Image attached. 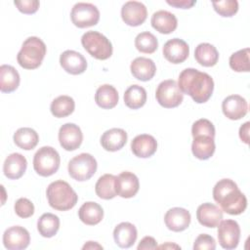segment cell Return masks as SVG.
<instances>
[{"label":"cell","mask_w":250,"mask_h":250,"mask_svg":"<svg viewBox=\"0 0 250 250\" xmlns=\"http://www.w3.org/2000/svg\"><path fill=\"white\" fill-rule=\"evenodd\" d=\"M178 86L183 94L190 96L197 104L206 103L214 91L213 78L195 68L184 69L179 75Z\"/></svg>","instance_id":"6da1fadb"},{"label":"cell","mask_w":250,"mask_h":250,"mask_svg":"<svg viewBox=\"0 0 250 250\" xmlns=\"http://www.w3.org/2000/svg\"><path fill=\"white\" fill-rule=\"evenodd\" d=\"M213 198L229 215H239L247 207V198L230 179L220 180L213 188Z\"/></svg>","instance_id":"7a4b0ae2"},{"label":"cell","mask_w":250,"mask_h":250,"mask_svg":"<svg viewBox=\"0 0 250 250\" xmlns=\"http://www.w3.org/2000/svg\"><path fill=\"white\" fill-rule=\"evenodd\" d=\"M49 205L58 211H67L73 208L78 200V195L70 185L62 180L51 183L46 190Z\"/></svg>","instance_id":"3957f363"},{"label":"cell","mask_w":250,"mask_h":250,"mask_svg":"<svg viewBox=\"0 0 250 250\" xmlns=\"http://www.w3.org/2000/svg\"><path fill=\"white\" fill-rule=\"evenodd\" d=\"M45 43L36 36L28 37L24 40L17 56L19 64L25 69H35L43 62L46 55Z\"/></svg>","instance_id":"277c9868"},{"label":"cell","mask_w":250,"mask_h":250,"mask_svg":"<svg viewBox=\"0 0 250 250\" xmlns=\"http://www.w3.org/2000/svg\"><path fill=\"white\" fill-rule=\"evenodd\" d=\"M81 44L84 49L97 60H107L112 55L110 41L102 33L94 30L85 32L81 37Z\"/></svg>","instance_id":"5b68a950"},{"label":"cell","mask_w":250,"mask_h":250,"mask_svg":"<svg viewBox=\"0 0 250 250\" xmlns=\"http://www.w3.org/2000/svg\"><path fill=\"white\" fill-rule=\"evenodd\" d=\"M61 158L59 152L52 146H42L34 154V171L42 176L49 177L54 175L60 168Z\"/></svg>","instance_id":"8992f818"},{"label":"cell","mask_w":250,"mask_h":250,"mask_svg":"<svg viewBox=\"0 0 250 250\" xmlns=\"http://www.w3.org/2000/svg\"><path fill=\"white\" fill-rule=\"evenodd\" d=\"M97 160L90 153H80L68 162L67 170L69 176L78 181L84 182L92 178L97 171Z\"/></svg>","instance_id":"52a82bcc"},{"label":"cell","mask_w":250,"mask_h":250,"mask_svg":"<svg viewBox=\"0 0 250 250\" xmlns=\"http://www.w3.org/2000/svg\"><path fill=\"white\" fill-rule=\"evenodd\" d=\"M155 98L158 104L165 108H173L180 105L184 100V94L178 83L173 79L162 81L156 89Z\"/></svg>","instance_id":"ba28073f"},{"label":"cell","mask_w":250,"mask_h":250,"mask_svg":"<svg viewBox=\"0 0 250 250\" xmlns=\"http://www.w3.org/2000/svg\"><path fill=\"white\" fill-rule=\"evenodd\" d=\"M70 19L72 23L79 28L93 26L99 22L100 11L94 4L79 2L72 7Z\"/></svg>","instance_id":"9c48e42d"},{"label":"cell","mask_w":250,"mask_h":250,"mask_svg":"<svg viewBox=\"0 0 250 250\" xmlns=\"http://www.w3.org/2000/svg\"><path fill=\"white\" fill-rule=\"evenodd\" d=\"M240 238V228L234 220H224L218 225V239L220 245L227 250L237 247Z\"/></svg>","instance_id":"30bf717a"},{"label":"cell","mask_w":250,"mask_h":250,"mask_svg":"<svg viewBox=\"0 0 250 250\" xmlns=\"http://www.w3.org/2000/svg\"><path fill=\"white\" fill-rule=\"evenodd\" d=\"M30 242V235L26 229L14 226L7 229L3 234V244L8 250L25 249Z\"/></svg>","instance_id":"8fae6325"},{"label":"cell","mask_w":250,"mask_h":250,"mask_svg":"<svg viewBox=\"0 0 250 250\" xmlns=\"http://www.w3.org/2000/svg\"><path fill=\"white\" fill-rule=\"evenodd\" d=\"M59 141L63 149L67 151L75 150L82 144V131L74 123H65L59 130Z\"/></svg>","instance_id":"7c38bea8"},{"label":"cell","mask_w":250,"mask_h":250,"mask_svg":"<svg viewBox=\"0 0 250 250\" xmlns=\"http://www.w3.org/2000/svg\"><path fill=\"white\" fill-rule=\"evenodd\" d=\"M147 17L146 7L138 1H128L121 8V18L130 26H139L145 22Z\"/></svg>","instance_id":"4fadbf2b"},{"label":"cell","mask_w":250,"mask_h":250,"mask_svg":"<svg viewBox=\"0 0 250 250\" xmlns=\"http://www.w3.org/2000/svg\"><path fill=\"white\" fill-rule=\"evenodd\" d=\"M164 58L172 63L184 62L189 54V47L186 41L180 38H173L168 40L163 46Z\"/></svg>","instance_id":"5bb4252c"},{"label":"cell","mask_w":250,"mask_h":250,"mask_svg":"<svg viewBox=\"0 0 250 250\" xmlns=\"http://www.w3.org/2000/svg\"><path fill=\"white\" fill-rule=\"evenodd\" d=\"M222 110L226 117L230 120H238L244 117L248 111L246 100L239 95H230L224 99Z\"/></svg>","instance_id":"9a60e30c"},{"label":"cell","mask_w":250,"mask_h":250,"mask_svg":"<svg viewBox=\"0 0 250 250\" xmlns=\"http://www.w3.org/2000/svg\"><path fill=\"white\" fill-rule=\"evenodd\" d=\"M140 188L138 177L128 171L120 173L115 180L116 194L122 198H131L137 194Z\"/></svg>","instance_id":"2e32d148"},{"label":"cell","mask_w":250,"mask_h":250,"mask_svg":"<svg viewBox=\"0 0 250 250\" xmlns=\"http://www.w3.org/2000/svg\"><path fill=\"white\" fill-rule=\"evenodd\" d=\"M61 66L67 73L78 75L83 73L87 68V61L84 56L73 50H66L60 56Z\"/></svg>","instance_id":"e0dca14e"},{"label":"cell","mask_w":250,"mask_h":250,"mask_svg":"<svg viewBox=\"0 0 250 250\" xmlns=\"http://www.w3.org/2000/svg\"><path fill=\"white\" fill-rule=\"evenodd\" d=\"M190 213L187 209L181 207H174L169 209L164 216L166 227L175 232L187 229L190 224Z\"/></svg>","instance_id":"ac0fdd59"},{"label":"cell","mask_w":250,"mask_h":250,"mask_svg":"<svg viewBox=\"0 0 250 250\" xmlns=\"http://www.w3.org/2000/svg\"><path fill=\"white\" fill-rule=\"evenodd\" d=\"M196 218L203 227L216 228L223 219V211L217 205L206 202L198 206Z\"/></svg>","instance_id":"d6986e66"},{"label":"cell","mask_w":250,"mask_h":250,"mask_svg":"<svg viewBox=\"0 0 250 250\" xmlns=\"http://www.w3.org/2000/svg\"><path fill=\"white\" fill-rule=\"evenodd\" d=\"M131 149L137 157L147 158L156 152L157 142L151 135H138L131 142Z\"/></svg>","instance_id":"ffe728a7"},{"label":"cell","mask_w":250,"mask_h":250,"mask_svg":"<svg viewBox=\"0 0 250 250\" xmlns=\"http://www.w3.org/2000/svg\"><path fill=\"white\" fill-rule=\"evenodd\" d=\"M27 167L26 158L18 152L11 153L3 165L4 175L10 180H18L23 176Z\"/></svg>","instance_id":"44dd1931"},{"label":"cell","mask_w":250,"mask_h":250,"mask_svg":"<svg viewBox=\"0 0 250 250\" xmlns=\"http://www.w3.org/2000/svg\"><path fill=\"white\" fill-rule=\"evenodd\" d=\"M138 231L136 227L129 222L118 224L113 230V238L120 248H130L136 242Z\"/></svg>","instance_id":"7402d4cb"},{"label":"cell","mask_w":250,"mask_h":250,"mask_svg":"<svg viewBox=\"0 0 250 250\" xmlns=\"http://www.w3.org/2000/svg\"><path fill=\"white\" fill-rule=\"evenodd\" d=\"M150 22L152 27L162 34L172 33L178 26L176 16L165 10H159L153 13Z\"/></svg>","instance_id":"603a6c76"},{"label":"cell","mask_w":250,"mask_h":250,"mask_svg":"<svg viewBox=\"0 0 250 250\" xmlns=\"http://www.w3.org/2000/svg\"><path fill=\"white\" fill-rule=\"evenodd\" d=\"M132 75L141 81H148L155 75L156 65L151 59L139 57L136 58L130 65Z\"/></svg>","instance_id":"cb8c5ba5"},{"label":"cell","mask_w":250,"mask_h":250,"mask_svg":"<svg viewBox=\"0 0 250 250\" xmlns=\"http://www.w3.org/2000/svg\"><path fill=\"white\" fill-rule=\"evenodd\" d=\"M127 133L121 128L106 130L101 137V145L107 151H117L127 143Z\"/></svg>","instance_id":"d4e9b609"},{"label":"cell","mask_w":250,"mask_h":250,"mask_svg":"<svg viewBox=\"0 0 250 250\" xmlns=\"http://www.w3.org/2000/svg\"><path fill=\"white\" fill-rule=\"evenodd\" d=\"M215 148L214 138L206 135H198L193 137L191 151L196 158L200 160L209 159L214 154Z\"/></svg>","instance_id":"484cf974"},{"label":"cell","mask_w":250,"mask_h":250,"mask_svg":"<svg viewBox=\"0 0 250 250\" xmlns=\"http://www.w3.org/2000/svg\"><path fill=\"white\" fill-rule=\"evenodd\" d=\"M78 217L82 223L88 226L98 225L104 218V210L100 204L88 201L82 204L78 210Z\"/></svg>","instance_id":"4316f807"},{"label":"cell","mask_w":250,"mask_h":250,"mask_svg":"<svg viewBox=\"0 0 250 250\" xmlns=\"http://www.w3.org/2000/svg\"><path fill=\"white\" fill-rule=\"evenodd\" d=\"M119 100L117 90L109 84H104L100 86L95 94L96 104L104 109L113 108Z\"/></svg>","instance_id":"83f0119b"},{"label":"cell","mask_w":250,"mask_h":250,"mask_svg":"<svg viewBox=\"0 0 250 250\" xmlns=\"http://www.w3.org/2000/svg\"><path fill=\"white\" fill-rule=\"evenodd\" d=\"M20 74L18 70L9 64L0 66V90L3 93H11L18 89L20 85Z\"/></svg>","instance_id":"f1b7e54d"},{"label":"cell","mask_w":250,"mask_h":250,"mask_svg":"<svg viewBox=\"0 0 250 250\" xmlns=\"http://www.w3.org/2000/svg\"><path fill=\"white\" fill-rule=\"evenodd\" d=\"M194 58L196 62L206 67L214 66L219 60V53L215 46L209 43H200L194 51Z\"/></svg>","instance_id":"f546056e"},{"label":"cell","mask_w":250,"mask_h":250,"mask_svg":"<svg viewBox=\"0 0 250 250\" xmlns=\"http://www.w3.org/2000/svg\"><path fill=\"white\" fill-rule=\"evenodd\" d=\"M13 139L15 144L20 148L24 150H30L37 146L39 136L35 130L29 127H22L16 131Z\"/></svg>","instance_id":"4dcf8cb0"},{"label":"cell","mask_w":250,"mask_h":250,"mask_svg":"<svg viewBox=\"0 0 250 250\" xmlns=\"http://www.w3.org/2000/svg\"><path fill=\"white\" fill-rule=\"evenodd\" d=\"M115 180L116 176L112 174H104L101 176L95 186L97 195L105 200L114 198L117 195L115 190Z\"/></svg>","instance_id":"1f68e13d"},{"label":"cell","mask_w":250,"mask_h":250,"mask_svg":"<svg viewBox=\"0 0 250 250\" xmlns=\"http://www.w3.org/2000/svg\"><path fill=\"white\" fill-rule=\"evenodd\" d=\"M124 103L131 109H138L146 102V91L139 85H131L124 93Z\"/></svg>","instance_id":"d6a6232c"},{"label":"cell","mask_w":250,"mask_h":250,"mask_svg":"<svg viewBox=\"0 0 250 250\" xmlns=\"http://www.w3.org/2000/svg\"><path fill=\"white\" fill-rule=\"evenodd\" d=\"M75 108L74 100L66 95H62L51 103V113L57 118H62L70 115Z\"/></svg>","instance_id":"836d02e7"},{"label":"cell","mask_w":250,"mask_h":250,"mask_svg":"<svg viewBox=\"0 0 250 250\" xmlns=\"http://www.w3.org/2000/svg\"><path fill=\"white\" fill-rule=\"evenodd\" d=\"M60 229V219L52 213H44L37 222V229L43 237H53Z\"/></svg>","instance_id":"e575fe53"},{"label":"cell","mask_w":250,"mask_h":250,"mask_svg":"<svg viewBox=\"0 0 250 250\" xmlns=\"http://www.w3.org/2000/svg\"><path fill=\"white\" fill-rule=\"evenodd\" d=\"M135 47L141 53L152 54L158 48V41L151 32L144 31L136 36Z\"/></svg>","instance_id":"d590c367"},{"label":"cell","mask_w":250,"mask_h":250,"mask_svg":"<svg viewBox=\"0 0 250 250\" xmlns=\"http://www.w3.org/2000/svg\"><path fill=\"white\" fill-rule=\"evenodd\" d=\"M249 48H244L233 53L229 57V66L236 72H248L250 70Z\"/></svg>","instance_id":"8d00e7d4"},{"label":"cell","mask_w":250,"mask_h":250,"mask_svg":"<svg viewBox=\"0 0 250 250\" xmlns=\"http://www.w3.org/2000/svg\"><path fill=\"white\" fill-rule=\"evenodd\" d=\"M214 10L222 17H232L238 11V2L236 0L213 1Z\"/></svg>","instance_id":"74e56055"},{"label":"cell","mask_w":250,"mask_h":250,"mask_svg":"<svg viewBox=\"0 0 250 250\" xmlns=\"http://www.w3.org/2000/svg\"><path fill=\"white\" fill-rule=\"evenodd\" d=\"M191 135L192 137L198 135H206L212 138L215 137V127L213 123L205 118H201L196 120L191 127Z\"/></svg>","instance_id":"f35d334b"},{"label":"cell","mask_w":250,"mask_h":250,"mask_svg":"<svg viewBox=\"0 0 250 250\" xmlns=\"http://www.w3.org/2000/svg\"><path fill=\"white\" fill-rule=\"evenodd\" d=\"M16 214L21 218H29L34 214V205L33 203L24 197L19 198L14 206Z\"/></svg>","instance_id":"ab89813d"},{"label":"cell","mask_w":250,"mask_h":250,"mask_svg":"<svg viewBox=\"0 0 250 250\" xmlns=\"http://www.w3.org/2000/svg\"><path fill=\"white\" fill-rule=\"evenodd\" d=\"M193 249L194 250H214L216 249V241L213 236L202 233L199 234L193 244Z\"/></svg>","instance_id":"60d3db41"},{"label":"cell","mask_w":250,"mask_h":250,"mask_svg":"<svg viewBox=\"0 0 250 250\" xmlns=\"http://www.w3.org/2000/svg\"><path fill=\"white\" fill-rule=\"evenodd\" d=\"M14 4L17 6L18 10L23 14H34L37 12L39 8V1L37 0H22V1H15Z\"/></svg>","instance_id":"b9f144b4"},{"label":"cell","mask_w":250,"mask_h":250,"mask_svg":"<svg viewBox=\"0 0 250 250\" xmlns=\"http://www.w3.org/2000/svg\"><path fill=\"white\" fill-rule=\"evenodd\" d=\"M157 242L152 236H145L138 245V250H146V249H156Z\"/></svg>","instance_id":"7bdbcfd3"},{"label":"cell","mask_w":250,"mask_h":250,"mask_svg":"<svg viewBox=\"0 0 250 250\" xmlns=\"http://www.w3.org/2000/svg\"><path fill=\"white\" fill-rule=\"evenodd\" d=\"M167 4H169L170 6L176 7V8H181V9H189L191 8L196 1L195 0H167L166 1Z\"/></svg>","instance_id":"ee69618b"},{"label":"cell","mask_w":250,"mask_h":250,"mask_svg":"<svg viewBox=\"0 0 250 250\" xmlns=\"http://www.w3.org/2000/svg\"><path fill=\"white\" fill-rule=\"evenodd\" d=\"M249 126H250V123L245 122L239 128V138L246 145L249 144Z\"/></svg>","instance_id":"f6af8a7d"},{"label":"cell","mask_w":250,"mask_h":250,"mask_svg":"<svg viewBox=\"0 0 250 250\" xmlns=\"http://www.w3.org/2000/svg\"><path fill=\"white\" fill-rule=\"evenodd\" d=\"M83 249H103V246L95 241H88L83 247Z\"/></svg>","instance_id":"bcb514c9"},{"label":"cell","mask_w":250,"mask_h":250,"mask_svg":"<svg viewBox=\"0 0 250 250\" xmlns=\"http://www.w3.org/2000/svg\"><path fill=\"white\" fill-rule=\"evenodd\" d=\"M171 247H172V248H173V247H175V248H181L180 246H178V245H176V244H172V245H171L170 243L165 244V245H164V244H163V245H160V246H158L157 248H171Z\"/></svg>","instance_id":"7dc6e473"}]
</instances>
